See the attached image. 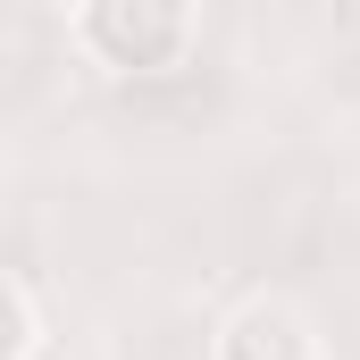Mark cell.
Returning a JSON list of instances; mask_svg holds the SVG:
<instances>
[{"mask_svg": "<svg viewBox=\"0 0 360 360\" xmlns=\"http://www.w3.org/2000/svg\"><path fill=\"white\" fill-rule=\"evenodd\" d=\"M193 42V0H76V51L109 76L176 68Z\"/></svg>", "mask_w": 360, "mask_h": 360, "instance_id": "cell-1", "label": "cell"}, {"mask_svg": "<svg viewBox=\"0 0 360 360\" xmlns=\"http://www.w3.org/2000/svg\"><path fill=\"white\" fill-rule=\"evenodd\" d=\"M210 360H319V327H310L302 302H285V293H252V302L226 310Z\"/></svg>", "mask_w": 360, "mask_h": 360, "instance_id": "cell-2", "label": "cell"}, {"mask_svg": "<svg viewBox=\"0 0 360 360\" xmlns=\"http://www.w3.org/2000/svg\"><path fill=\"white\" fill-rule=\"evenodd\" d=\"M0 302H8V352H0V360H34V352H42V310H34V285H25V276H8V285H0Z\"/></svg>", "mask_w": 360, "mask_h": 360, "instance_id": "cell-3", "label": "cell"}]
</instances>
